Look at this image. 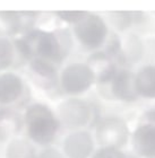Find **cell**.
Here are the masks:
<instances>
[{"mask_svg": "<svg viewBox=\"0 0 155 158\" xmlns=\"http://www.w3.org/2000/svg\"><path fill=\"white\" fill-rule=\"evenodd\" d=\"M17 49L26 58L59 62L65 58L68 46L65 44V37L56 33L33 31L27 36L16 42Z\"/></svg>", "mask_w": 155, "mask_h": 158, "instance_id": "obj_1", "label": "cell"}, {"mask_svg": "<svg viewBox=\"0 0 155 158\" xmlns=\"http://www.w3.org/2000/svg\"><path fill=\"white\" fill-rule=\"evenodd\" d=\"M25 122L28 135L40 145H46L52 141L59 128L52 111L42 104H34L27 109Z\"/></svg>", "mask_w": 155, "mask_h": 158, "instance_id": "obj_2", "label": "cell"}, {"mask_svg": "<svg viewBox=\"0 0 155 158\" xmlns=\"http://www.w3.org/2000/svg\"><path fill=\"white\" fill-rule=\"evenodd\" d=\"M75 34L83 45L88 49H96L103 44L108 35L104 20L97 15L87 14L75 26Z\"/></svg>", "mask_w": 155, "mask_h": 158, "instance_id": "obj_3", "label": "cell"}, {"mask_svg": "<svg viewBox=\"0 0 155 158\" xmlns=\"http://www.w3.org/2000/svg\"><path fill=\"white\" fill-rule=\"evenodd\" d=\"M95 80L94 73L87 64L73 63L62 71L61 86L68 94L76 95L85 92Z\"/></svg>", "mask_w": 155, "mask_h": 158, "instance_id": "obj_4", "label": "cell"}, {"mask_svg": "<svg viewBox=\"0 0 155 158\" xmlns=\"http://www.w3.org/2000/svg\"><path fill=\"white\" fill-rule=\"evenodd\" d=\"M97 141L103 147L118 148L126 143L128 138V128L121 118H108L100 122L96 129Z\"/></svg>", "mask_w": 155, "mask_h": 158, "instance_id": "obj_5", "label": "cell"}, {"mask_svg": "<svg viewBox=\"0 0 155 158\" xmlns=\"http://www.w3.org/2000/svg\"><path fill=\"white\" fill-rule=\"evenodd\" d=\"M60 118L69 128L85 125L91 118V106L79 99H68L59 106Z\"/></svg>", "mask_w": 155, "mask_h": 158, "instance_id": "obj_6", "label": "cell"}, {"mask_svg": "<svg viewBox=\"0 0 155 158\" xmlns=\"http://www.w3.org/2000/svg\"><path fill=\"white\" fill-rule=\"evenodd\" d=\"M149 122L143 123L134 132V147L139 155L146 158H155V114Z\"/></svg>", "mask_w": 155, "mask_h": 158, "instance_id": "obj_7", "label": "cell"}, {"mask_svg": "<svg viewBox=\"0 0 155 158\" xmlns=\"http://www.w3.org/2000/svg\"><path fill=\"white\" fill-rule=\"evenodd\" d=\"M63 149L69 158H87L93 150V140L85 131L74 132L66 138Z\"/></svg>", "mask_w": 155, "mask_h": 158, "instance_id": "obj_8", "label": "cell"}, {"mask_svg": "<svg viewBox=\"0 0 155 158\" xmlns=\"http://www.w3.org/2000/svg\"><path fill=\"white\" fill-rule=\"evenodd\" d=\"M112 93L117 98L123 102H134L137 98L135 86V76L128 70H122L113 77Z\"/></svg>", "mask_w": 155, "mask_h": 158, "instance_id": "obj_9", "label": "cell"}, {"mask_svg": "<svg viewBox=\"0 0 155 158\" xmlns=\"http://www.w3.org/2000/svg\"><path fill=\"white\" fill-rule=\"evenodd\" d=\"M23 92V81L15 73L0 75V103L15 102Z\"/></svg>", "mask_w": 155, "mask_h": 158, "instance_id": "obj_10", "label": "cell"}, {"mask_svg": "<svg viewBox=\"0 0 155 158\" xmlns=\"http://www.w3.org/2000/svg\"><path fill=\"white\" fill-rule=\"evenodd\" d=\"M87 66L93 71L95 79H97V81L100 82L109 81L116 76V67L109 56H105L103 53H96L91 56Z\"/></svg>", "mask_w": 155, "mask_h": 158, "instance_id": "obj_11", "label": "cell"}, {"mask_svg": "<svg viewBox=\"0 0 155 158\" xmlns=\"http://www.w3.org/2000/svg\"><path fill=\"white\" fill-rule=\"evenodd\" d=\"M31 70L37 79V84L43 88H51L57 82L56 69L49 61L34 59L31 63Z\"/></svg>", "mask_w": 155, "mask_h": 158, "instance_id": "obj_12", "label": "cell"}, {"mask_svg": "<svg viewBox=\"0 0 155 158\" xmlns=\"http://www.w3.org/2000/svg\"><path fill=\"white\" fill-rule=\"evenodd\" d=\"M137 94L147 98H155V66L144 67L135 76Z\"/></svg>", "mask_w": 155, "mask_h": 158, "instance_id": "obj_13", "label": "cell"}, {"mask_svg": "<svg viewBox=\"0 0 155 158\" xmlns=\"http://www.w3.org/2000/svg\"><path fill=\"white\" fill-rule=\"evenodd\" d=\"M19 118L8 110H0V140H6L19 130Z\"/></svg>", "mask_w": 155, "mask_h": 158, "instance_id": "obj_14", "label": "cell"}, {"mask_svg": "<svg viewBox=\"0 0 155 158\" xmlns=\"http://www.w3.org/2000/svg\"><path fill=\"white\" fill-rule=\"evenodd\" d=\"M6 158H37L34 148L23 139L11 140L7 148Z\"/></svg>", "mask_w": 155, "mask_h": 158, "instance_id": "obj_15", "label": "cell"}, {"mask_svg": "<svg viewBox=\"0 0 155 158\" xmlns=\"http://www.w3.org/2000/svg\"><path fill=\"white\" fill-rule=\"evenodd\" d=\"M19 13H0V27L6 33H16L20 26Z\"/></svg>", "mask_w": 155, "mask_h": 158, "instance_id": "obj_16", "label": "cell"}, {"mask_svg": "<svg viewBox=\"0 0 155 158\" xmlns=\"http://www.w3.org/2000/svg\"><path fill=\"white\" fill-rule=\"evenodd\" d=\"M111 18H112V22L114 23L118 28L120 30H125L126 27L130 26L132 23L135 22H139V20L143 18V14L142 13H126V11H122V13H113L111 14Z\"/></svg>", "mask_w": 155, "mask_h": 158, "instance_id": "obj_17", "label": "cell"}, {"mask_svg": "<svg viewBox=\"0 0 155 158\" xmlns=\"http://www.w3.org/2000/svg\"><path fill=\"white\" fill-rule=\"evenodd\" d=\"M14 48L9 40L0 37V70L6 69L13 63Z\"/></svg>", "mask_w": 155, "mask_h": 158, "instance_id": "obj_18", "label": "cell"}, {"mask_svg": "<svg viewBox=\"0 0 155 158\" xmlns=\"http://www.w3.org/2000/svg\"><path fill=\"white\" fill-rule=\"evenodd\" d=\"M93 158H125V155L118 148L103 147L95 152Z\"/></svg>", "mask_w": 155, "mask_h": 158, "instance_id": "obj_19", "label": "cell"}, {"mask_svg": "<svg viewBox=\"0 0 155 158\" xmlns=\"http://www.w3.org/2000/svg\"><path fill=\"white\" fill-rule=\"evenodd\" d=\"M57 15L67 23L77 24L86 15V11H58Z\"/></svg>", "mask_w": 155, "mask_h": 158, "instance_id": "obj_20", "label": "cell"}, {"mask_svg": "<svg viewBox=\"0 0 155 158\" xmlns=\"http://www.w3.org/2000/svg\"><path fill=\"white\" fill-rule=\"evenodd\" d=\"M128 51L130 56L129 58H132L134 60H137L140 58L143 53V49H142V44L138 41L137 37H132V40L129 42L128 44Z\"/></svg>", "mask_w": 155, "mask_h": 158, "instance_id": "obj_21", "label": "cell"}, {"mask_svg": "<svg viewBox=\"0 0 155 158\" xmlns=\"http://www.w3.org/2000/svg\"><path fill=\"white\" fill-rule=\"evenodd\" d=\"M37 158H63V156H62V154L60 152H58L57 149L48 148V149H45V150H43Z\"/></svg>", "mask_w": 155, "mask_h": 158, "instance_id": "obj_22", "label": "cell"}]
</instances>
